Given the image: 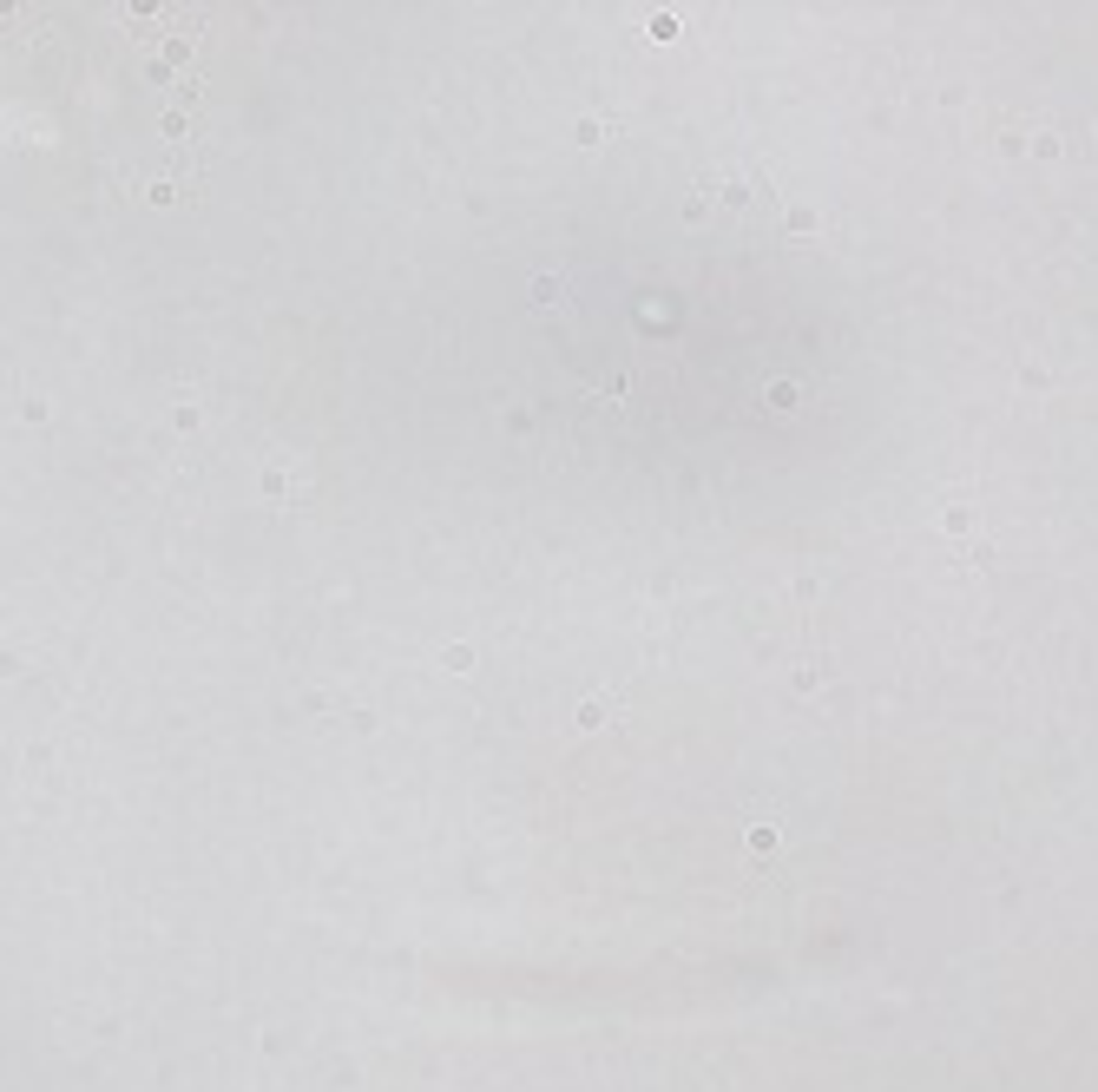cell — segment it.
I'll list each match as a JSON object with an SVG mask.
<instances>
[{"label":"cell","instance_id":"obj_1","mask_svg":"<svg viewBox=\"0 0 1098 1092\" xmlns=\"http://www.w3.org/2000/svg\"><path fill=\"white\" fill-rule=\"evenodd\" d=\"M757 211L770 204V171L757 165V158H743V151H730V158H711V165L698 171V204L691 211Z\"/></svg>","mask_w":1098,"mask_h":1092},{"label":"cell","instance_id":"obj_2","mask_svg":"<svg viewBox=\"0 0 1098 1092\" xmlns=\"http://www.w3.org/2000/svg\"><path fill=\"white\" fill-rule=\"evenodd\" d=\"M619 718V698H586L579 704V731H599V724Z\"/></svg>","mask_w":1098,"mask_h":1092},{"label":"cell","instance_id":"obj_3","mask_svg":"<svg viewBox=\"0 0 1098 1092\" xmlns=\"http://www.w3.org/2000/svg\"><path fill=\"white\" fill-rule=\"evenodd\" d=\"M743 842H750V855H770V849H776V829H770V823H757Z\"/></svg>","mask_w":1098,"mask_h":1092},{"label":"cell","instance_id":"obj_4","mask_svg":"<svg viewBox=\"0 0 1098 1092\" xmlns=\"http://www.w3.org/2000/svg\"><path fill=\"white\" fill-rule=\"evenodd\" d=\"M763 402H770L776 415H783V408H796V389H789V382H770V395H763Z\"/></svg>","mask_w":1098,"mask_h":1092},{"label":"cell","instance_id":"obj_5","mask_svg":"<svg viewBox=\"0 0 1098 1092\" xmlns=\"http://www.w3.org/2000/svg\"><path fill=\"white\" fill-rule=\"evenodd\" d=\"M783 231H816V211H802V204H796V211L783 218Z\"/></svg>","mask_w":1098,"mask_h":1092}]
</instances>
